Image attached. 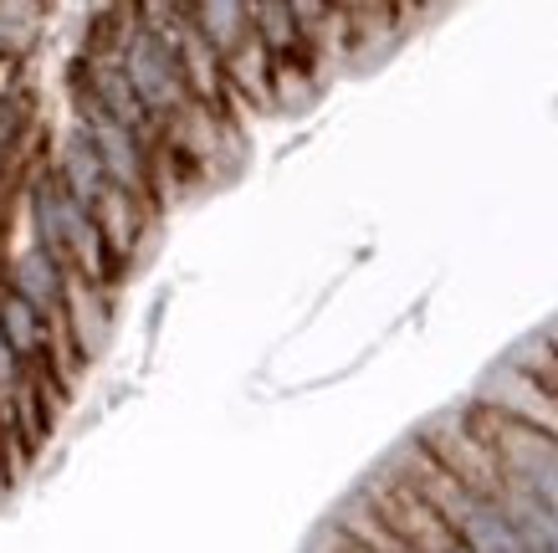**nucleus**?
<instances>
[{
  "instance_id": "1",
  "label": "nucleus",
  "mask_w": 558,
  "mask_h": 553,
  "mask_svg": "<svg viewBox=\"0 0 558 553\" xmlns=\"http://www.w3.org/2000/svg\"><path fill=\"white\" fill-rule=\"evenodd\" d=\"M389 467L400 471V477L421 492L425 503L436 507L440 522H446V528H451V533H457L472 553H527L523 538L512 533V522H508V513H502V503H497V497H487V492H476V486H466L461 477H451L436 456L425 452L421 441H410V446L395 456Z\"/></svg>"
},
{
  "instance_id": "2",
  "label": "nucleus",
  "mask_w": 558,
  "mask_h": 553,
  "mask_svg": "<svg viewBox=\"0 0 558 553\" xmlns=\"http://www.w3.org/2000/svg\"><path fill=\"white\" fill-rule=\"evenodd\" d=\"M457 416L497 456V467L508 471L512 482L533 492L548 513H558V436H548V431H538V425H527L518 416H502V410H492L482 400H466Z\"/></svg>"
},
{
  "instance_id": "3",
  "label": "nucleus",
  "mask_w": 558,
  "mask_h": 553,
  "mask_svg": "<svg viewBox=\"0 0 558 553\" xmlns=\"http://www.w3.org/2000/svg\"><path fill=\"white\" fill-rule=\"evenodd\" d=\"M119 62H123L129 83H134V93L144 98V108H149V118L159 129H174V123H185V118L195 113V98H190L185 62H180L174 32H154V26L138 21Z\"/></svg>"
},
{
  "instance_id": "4",
  "label": "nucleus",
  "mask_w": 558,
  "mask_h": 553,
  "mask_svg": "<svg viewBox=\"0 0 558 553\" xmlns=\"http://www.w3.org/2000/svg\"><path fill=\"white\" fill-rule=\"evenodd\" d=\"M364 497H369V507L379 513V522H385L389 533L400 538V543H410L415 553H472L446 522H440L436 507L425 503L421 492H415L395 467H385V477H379Z\"/></svg>"
},
{
  "instance_id": "5",
  "label": "nucleus",
  "mask_w": 558,
  "mask_h": 553,
  "mask_svg": "<svg viewBox=\"0 0 558 553\" xmlns=\"http://www.w3.org/2000/svg\"><path fill=\"white\" fill-rule=\"evenodd\" d=\"M72 287H77V277H72L68 262L47 256L41 247H32V241H26L21 252H5V267H0V292L21 298L26 308H36L47 323H57V328H62V318H68Z\"/></svg>"
},
{
  "instance_id": "6",
  "label": "nucleus",
  "mask_w": 558,
  "mask_h": 553,
  "mask_svg": "<svg viewBox=\"0 0 558 553\" xmlns=\"http://www.w3.org/2000/svg\"><path fill=\"white\" fill-rule=\"evenodd\" d=\"M51 169H57V180L68 184V195L77 205H87V211H98L102 201H108V169H102L98 159V144L87 139V129L72 118V129L62 139H57V154H51Z\"/></svg>"
},
{
  "instance_id": "7",
  "label": "nucleus",
  "mask_w": 558,
  "mask_h": 553,
  "mask_svg": "<svg viewBox=\"0 0 558 553\" xmlns=\"http://www.w3.org/2000/svg\"><path fill=\"white\" fill-rule=\"evenodd\" d=\"M93 220H98L108 272H113V282H123V267L134 262L138 241H144V226L154 220V211H149V205H138L134 195H119V190H108V201L93 211Z\"/></svg>"
},
{
  "instance_id": "8",
  "label": "nucleus",
  "mask_w": 558,
  "mask_h": 553,
  "mask_svg": "<svg viewBox=\"0 0 558 553\" xmlns=\"http://www.w3.org/2000/svg\"><path fill=\"white\" fill-rule=\"evenodd\" d=\"M62 328H68L72 349H77V359H98L102 344H108V334H113V308H108V292L93 282H77L72 287V302H68V318H62Z\"/></svg>"
},
{
  "instance_id": "9",
  "label": "nucleus",
  "mask_w": 558,
  "mask_h": 553,
  "mask_svg": "<svg viewBox=\"0 0 558 553\" xmlns=\"http://www.w3.org/2000/svg\"><path fill=\"white\" fill-rule=\"evenodd\" d=\"M190 21H195V32H201L226 62L256 36L252 5H246V0H195V5H190Z\"/></svg>"
},
{
  "instance_id": "10",
  "label": "nucleus",
  "mask_w": 558,
  "mask_h": 553,
  "mask_svg": "<svg viewBox=\"0 0 558 553\" xmlns=\"http://www.w3.org/2000/svg\"><path fill=\"white\" fill-rule=\"evenodd\" d=\"M0 334H5V344L21 353V364L41 369L47 364V349H51L57 323H47L36 308H26V302L11 298V292H0Z\"/></svg>"
},
{
  "instance_id": "11",
  "label": "nucleus",
  "mask_w": 558,
  "mask_h": 553,
  "mask_svg": "<svg viewBox=\"0 0 558 553\" xmlns=\"http://www.w3.org/2000/svg\"><path fill=\"white\" fill-rule=\"evenodd\" d=\"M36 134V108L21 87H0V175L11 180L16 175V159L26 154Z\"/></svg>"
},
{
  "instance_id": "12",
  "label": "nucleus",
  "mask_w": 558,
  "mask_h": 553,
  "mask_svg": "<svg viewBox=\"0 0 558 553\" xmlns=\"http://www.w3.org/2000/svg\"><path fill=\"white\" fill-rule=\"evenodd\" d=\"M32 11L36 5H0V68L26 57V47H32V36H36V21H21V16H32Z\"/></svg>"
},
{
  "instance_id": "13",
  "label": "nucleus",
  "mask_w": 558,
  "mask_h": 553,
  "mask_svg": "<svg viewBox=\"0 0 558 553\" xmlns=\"http://www.w3.org/2000/svg\"><path fill=\"white\" fill-rule=\"evenodd\" d=\"M26 380H32V369L21 364V353L5 344V334H0V410L16 405V395L26 389Z\"/></svg>"
},
{
  "instance_id": "14",
  "label": "nucleus",
  "mask_w": 558,
  "mask_h": 553,
  "mask_svg": "<svg viewBox=\"0 0 558 553\" xmlns=\"http://www.w3.org/2000/svg\"><path fill=\"white\" fill-rule=\"evenodd\" d=\"M343 543H349V538H343ZM349 553H354V549H349Z\"/></svg>"
}]
</instances>
